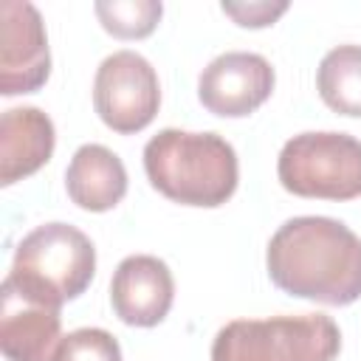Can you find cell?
I'll return each mask as SVG.
<instances>
[{"label":"cell","mask_w":361,"mask_h":361,"mask_svg":"<svg viewBox=\"0 0 361 361\" xmlns=\"http://www.w3.org/2000/svg\"><path fill=\"white\" fill-rule=\"evenodd\" d=\"M271 282L299 299L353 305L361 299V237L333 217L285 220L265 251Z\"/></svg>","instance_id":"obj_1"},{"label":"cell","mask_w":361,"mask_h":361,"mask_svg":"<svg viewBox=\"0 0 361 361\" xmlns=\"http://www.w3.org/2000/svg\"><path fill=\"white\" fill-rule=\"evenodd\" d=\"M144 172L169 200L183 206H223L240 180L237 152L217 133L166 127L144 147Z\"/></svg>","instance_id":"obj_2"},{"label":"cell","mask_w":361,"mask_h":361,"mask_svg":"<svg viewBox=\"0 0 361 361\" xmlns=\"http://www.w3.org/2000/svg\"><path fill=\"white\" fill-rule=\"evenodd\" d=\"M93 274L96 248L90 237L71 223H42L17 243L6 279L25 296L62 307L87 290Z\"/></svg>","instance_id":"obj_3"},{"label":"cell","mask_w":361,"mask_h":361,"mask_svg":"<svg viewBox=\"0 0 361 361\" xmlns=\"http://www.w3.org/2000/svg\"><path fill=\"white\" fill-rule=\"evenodd\" d=\"M338 324L327 313L234 319L217 330L212 361H336Z\"/></svg>","instance_id":"obj_4"},{"label":"cell","mask_w":361,"mask_h":361,"mask_svg":"<svg viewBox=\"0 0 361 361\" xmlns=\"http://www.w3.org/2000/svg\"><path fill=\"white\" fill-rule=\"evenodd\" d=\"M279 183L299 197H361V141L350 133H299L276 161Z\"/></svg>","instance_id":"obj_5"},{"label":"cell","mask_w":361,"mask_h":361,"mask_svg":"<svg viewBox=\"0 0 361 361\" xmlns=\"http://www.w3.org/2000/svg\"><path fill=\"white\" fill-rule=\"evenodd\" d=\"M161 104L155 68L135 51H116L102 59L93 79V107L99 118L121 135L144 130Z\"/></svg>","instance_id":"obj_6"},{"label":"cell","mask_w":361,"mask_h":361,"mask_svg":"<svg viewBox=\"0 0 361 361\" xmlns=\"http://www.w3.org/2000/svg\"><path fill=\"white\" fill-rule=\"evenodd\" d=\"M51 73V54L45 23L34 3H0V93H34Z\"/></svg>","instance_id":"obj_7"},{"label":"cell","mask_w":361,"mask_h":361,"mask_svg":"<svg viewBox=\"0 0 361 361\" xmlns=\"http://www.w3.org/2000/svg\"><path fill=\"white\" fill-rule=\"evenodd\" d=\"M274 90V68L265 56L251 51H226L214 56L200 79V104L223 118H240L254 113Z\"/></svg>","instance_id":"obj_8"},{"label":"cell","mask_w":361,"mask_h":361,"mask_svg":"<svg viewBox=\"0 0 361 361\" xmlns=\"http://www.w3.org/2000/svg\"><path fill=\"white\" fill-rule=\"evenodd\" d=\"M59 307L25 296L14 282L0 285V353L6 361H54L62 344Z\"/></svg>","instance_id":"obj_9"},{"label":"cell","mask_w":361,"mask_h":361,"mask_svg":"<svg viewBox=\"0 0 361 361\" xmlns=\"http://www.w3.org/2000/svg\"><path fill=\"white\" fill-rule=\"evenodd\" d=\"M175 299V279L164 259L152 254L124 257L110 279L113 313L130 327H155Z\"/></svg>","instance_id":"obj_10"},{"label":"cell","mask_w":361,"mask_h":361,"mask_svg":"<svg viewBox=\"0 0 361 361\" xmlns=\"http://www.w3.org/2000/svg\"><path fill=\"white\" fill-rule=\"evenodd\" d=\"M54 121L39 107H11L0 116V183L34 175L54 155Z\"/></svg>","instance_id":"obj_11"},{"label":"cell","mask_w":361,"mask_h":361,"mask_svg":"<svg viewBox=\"0 0 361 361\" xmlns=\"http://www.w3.org/2000/svg\"><path fill=\"white\" fill-rule=\"evenodd\" d=\"M68 197L85 212H107L127 195L121 158L102 144H82L65 169Z\"/></svg>","instance_id":"obj_12"},{"label":"cell","mask_w":361,"mask_h":361,"mask_svg":"<svg viewBox=\"0 0 361 361\" xmlns=\"http://www.w3.org/2000/svg\"><path fill=\"white\" fill-rule=\"evenodd\" d=\"M316 87L330 110L361 118V45L327 51L316 71Z\"/></svg>","instance_id":"obj_13"},{"label":"cell","mask_w":361,"mask_h":361,"mask_svg":"<svg viewBox=\"0 0 361 361\" xmlns=\"http://www.w3.org/2000/svg\"><path fill=\"white\" fill-rule=\"evenodd\" d=\"M164 6L155 0H110V3H96V14L113 37L121 39H141L155 31L161 20Z\"/></svg>","instance_id":"obj_14"},{"label":"cell","mask_w":361,"mask_h":361,"mask_svg":"<svg viewBox=\"0 0 361 361\" xmlns=\"http://www.w3.org/2000/svg\"><path fill=\"white\" fill-rule=\"evenodd\" d=\"M54 361H121V347L102 327H79L62 338Z\"/></svg>","instance_id":"obj_15"},{"label":"cell","mask_w":361,"mask_h":361,"mask_svg":"<svg viewBox=\"0 0 361 361\" xmlns=\"http://www.w3.org/2000/svg\"><path fill=\"white\" fill-rule=\"evenodd\" d=\"M288 6L279 3V6H268V3H254V6H231V3H223V11L231 14L240 25H251V28H259V25H271L276 14H282Z\"/></svg>","instance_id":"obj_16"}]
</instances>
